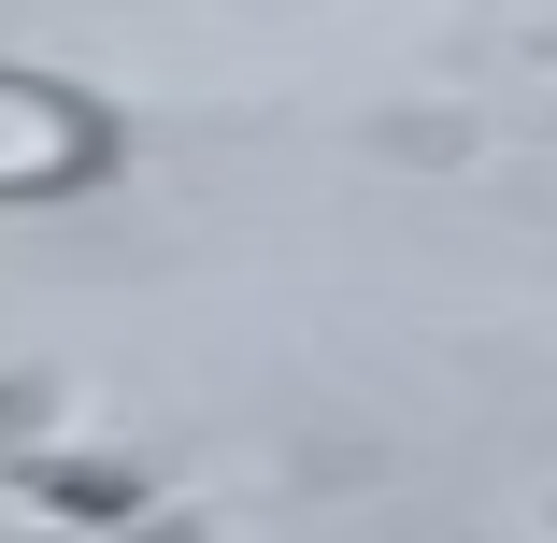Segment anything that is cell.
Instances as JSON below:
<instances>
[{
    "mask_svg": "<svg viewBox=\"0 0 557 543\" xmlns=\"http://www.w3.org/2000/svg\"><path fill=\"white\" fill-rule=\"evenodd\" d=\"M72 172H100V115L44 72H0V200H44Z\"/></svg>",
    "mask_w": 557,
    "mask_h": 543,
    "instance_id": "1",
    "label": "cell"
}]
</instances>
